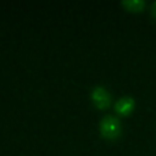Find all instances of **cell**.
<instances>
[{"label": "cell", "instance_id": "1", "mask_svg": "<svg viewBox=\"0 0 156 156\" xmlns=\"http://www.w3.org/2000/svg\"><path fill=\"white\" fill-rule=\"evenodd\" d=\"M99 130L106 139H116L121 133V122L113 115H105L99 122Z\"/></svg>", "mask_w": 156, "mask_h": 156}, {"label": "cell", "instance_id": "2", "mask_svg": "<svg viewBox=\"0 0 156 156\" xmlns=\"http://www.w3.org/2000/svg\"><path fill=\"white\" fill-rule=\"evenodd\" d=\"M90 98L94 102V105L99 108H105L110 105L111 101V94L104 85H95L93 87L90 91Z\"/></svg>", "mask_w": 156, "mask_h": 156}, {"label": "cell", "instance_id": "3", "mask_svg": "<svg viewBox=\"0 0 156 156\" xmlns=\"http://www.w3.org/2000/svg\"><path fill=\"white\" fill-rule=\"evenodd\" d=\"M134 104H135V101L132 96L123 95L115 102V111L119 115H128L133 110Z\"/></svg>", "mask_w": 156, "mask_h": 156}, {"label": "cell", "instance_id": "4", "mask_svg": "<svg viewBox=\"0 0 156 156\" xmlns=\"http://www.w3.org/2000/svg\"><path fill=\"white\" fill-rule=\"evenodd\" d=\"M121 4L129 11H141L145 6L144 0H122Z\"/></svg>", "mask_w": 156, "mask_h": 156}, {"label": "cell", "instance_id": "5", "mask_svg": "<svg viewBox=\"0 0 156 156\" xmlns=\"http://www.w3.org/2000/svg\"><path fill=\"white\" fill-rule=\"evenodd\" d=\"M150 11H151V13H152V16L156 18V0L151 4V6H150Z\"/></svg>", "mask_w": 156, "mask_h": 156}]
</instances>
